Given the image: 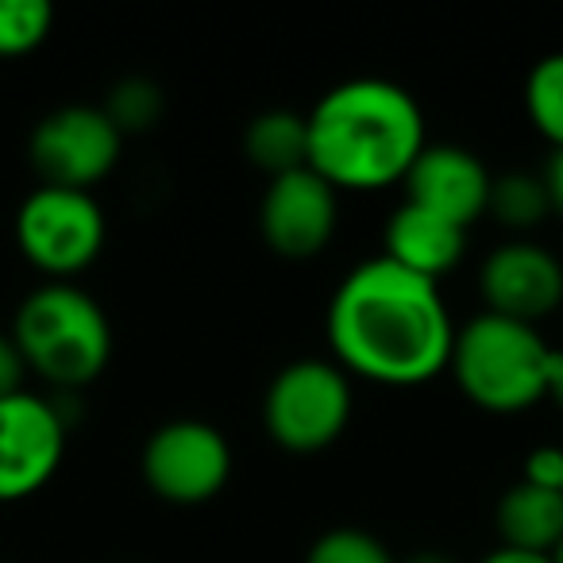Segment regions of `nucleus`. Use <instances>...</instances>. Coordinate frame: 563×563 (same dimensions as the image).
<instances>
[{"label":"nucleus","instance_id":"obj_1","mask_svg":"<svg viewBox=\"0 0 563 563\" xmlns=\"http://www.w3.org/2000/svg\"><path fill=\"white\" fill-rule=\"evenodd\" d=\"M324 332L336 367L378 386L432 383L448 371L455 344V324L437 282L386 255L367 258L340 282Z\"/></svg>","mask_w":563,"mask_h":563},{"label":"nucleus","instance_id":"obj_2","mask_svg":"<svg viewBox=\"0 0 563 563\" xmlns=\"http://www.w3.org/2000/svg\"><path fill=\"white\" fill-rule=\"evenodd\" d=\"M306 124L309 170L321 174L336 194L398 186L424 151V117L413 93L383 78L332 86Z\"/></svg>","mask_w":563,"mask_h":563},{"label":"nucleus","instance_id":"obj_3","mask_svg":"<svg viewBox=\"0 0 563 563\" xmlns=\"http://www.w3.org/2000/svg\"><path fill=\"white\" fill-rule=\"evenodd\" d=\"M12 340L27 371L47 378L58 390H81L112 355V329L101 301L70 282H47L16 309Z\"/></svg>","mask_w":563,"mask_h":563},{"label":"nucleus","instance_id":"obj_4","mask_svg":"<svg viewBox=\"0 0 563 563\" xmlns=\"http://www.w3.org/2000/svg\"><path fill=\"white\" fill-rule=\"evenodd\" d=\"M552 355L555 347L544 344L537 324L478 313L475 321L455 329L448 371L471 406L509 417L548 398Z\"/></svg>","mask_w":563,"mask_h":563},{"label":"nucleus","instance_id":"obj_5","mask_svg":"<svg viewBox=\"0 0 563 563\" xmlns=\"http://www.w3.org/2000/svg\"><path fill=\"white\" fill-rule=\"evenodd\" d=\"M352 421V383L336 360H298L271 378L263 429L286 452H324Z\"/></svg>","mask_w":563,"mask_h":563},{"label":"nucleus","instance_id":"obj_6","mask_svg":"<svg viewBox=\"0 0 563 563\" xmlns=\"http://www.w3.org/2000/svg\"><path fill=\"white\" fill-rule=\"evenodd\" d=\"M104 209L81 189L40 186L16 212V247L35 271L66 282L104 251Z\"/></svg>","mask_w":563,"mask_h":563},{"label":"nucleus","instance_id":"obj_7","mask_svg":"<svg viewBox=\"0 0 563 563\" xmlns=\"http://www.w3.org/2000/svg\"><path fill=\"white\" fill-rule=\"evenodd\" d=\"M143 483L170 506H201L228 486L232 448L209 421H166L147 437L140 455Z\"/></svg>","mask_w":563,"mask_h":563},{"label":"nucleus","instance_id":"obj_8","mask_svg":"<svg viewBox=\"0 0 563 563\" xmlns=\"http://www.w3.org/2000/svg\"><path fill=\"white\" fill-rule=\"evenodd\" d=\"M120 147H124V135L104 117V109L63 104L35 124L32 140H27V158L43 186L89 194L120 163Z\"/></svg>","mask_w":563,"mask_h":563},{"label":"nucleus","instance_id":"obj_9","mask_svg":"<svg viewBox=\"0 0 563 563\" xmlns=\"http://www.w3.org/2000/svg\"><path fill=\"white\" fill-rule=\"evenodd\" d=\"M66 417L55 401L20 390L0 398V501H24L55 478L66 455Z\"/></svg>","mask_w":563,"mask_h":563},{"label":"nucleus","instance_id":"obj_10","mask_svg":"<svg viewBox=\"0 0 563 563\" xmlns=\"http://www.w3.org/2000/svg\"><path fill=\"white\" fill-rule=\"evenodd\" d=\"M340 224V194L306 166V170L271 178L258 205L263 243L282 258H317L332 243Z\"/></svg>","mask_w":563,"mask_h":563},{"label":"nucleus","instance_id":"obj_11","mask_svg":"<svg viewBox=\"0 0 563 563\" xmlns=\"http://www.w3.org/2000/svg\"><path fill=\"white\" fill-rule=\"evenodd\" d=\"M486 313L540 324L563 306V263L532 240H509L486 255L478 271Z\"/></svg>","mask_w":563,"mask_h":563},{"label":"nucleus","instance_id":"obj_12","mask_svg":"<svg viewBox=\"0 0 563 563\" xmlns=\"http://www.w3.org/2000/svg\"><path fill=\"white\" fill-rule=\"evenodd\" d=\"M490 170L455 143H424L406 174V201L452 220L467 232L490 209Z\"/></svg>","mask_w":563,"mask_h":563},{"label":"nucleus","instance_id":"obj_13","mask_svg":"<svg viewBox=\"0 0 563 563\" xmlns=\"http://www.w3.org/2000/svg\"><path fill=\"white\" fill-rule=\"evenodd\" d=\"M386 258L406 271L421 274V278L437 282L440 274L455 271L467 247V232L452 220L437 217L429 209H417V205H401L394 209V217L386 220Z\"/></svg>","mask_w":563,"mask_h":563},{"label":"nucleus","instance_id":"obj_14","mask_svg":"<svg viewBox=\"0 0 563 563\" xmlns=\"http://www.w3.org/2000/svg\"><path fill=\"white\" fill-rule=\"evenodd\" d=\"M494 525H498V537L506 548L552 555L563 540V490H548V486H532L517 478L498 498Z\"/></svg>","mask_w":563,"mask_h":563},{"label":"nucleus","instance_id":"obj_15","mask_svg":"<svg viewBox=\"0 0 563 563\" xmlns=\"http://www.w3.org/2000/svg\"><path fill=\"white\" fill-rule=\"evenodd\" d=\"M243 155L271 178L309 166V124L290 109H266L243 128Z\"/></svg>","mask_w":563,"mask_h":563},{"label":"nucleus","instance_id":"obj_16","mask_svg":"<svg viewBox=\"0 0 563 563\" xmlns=\"http://www.w3.org/2000/svg\"><path fill=\"white\" fill-rule=\"evenodd\" d=\"M490 212L498 224L514 228V232H529L544 217H552V205H548V189L540 174L529 170H509L498 174L490 186Z\"/></svg>","mask_w":563,"mask_h":563},{"label":"nucleus","instance_id":"obj_17","mask_svg":"<svg viewBox=\"0 0 563 563\" xmlns=\"http://www.w3.org/2000/svg\"><path fill=\"white\" fill-rule=\"evenodd\" d=\"M525 112H529L532 128L563 151V51L544 55L525 78Z\"/></svg>","mask_w":563,"mask_h":563},{"label":"nucleus","instance_id":"obj_18","mask_svg":"<svg viewBox=\"0 0 563 563\" xmlns=\"http://www.w3.org/2000/svg\"><path fill=\"white\" fill-rule=\"evenodd\" d=\"M101 109L120 135H143L163 120L166 97L151 78H120Z\"/></svg>","mask_w":563,"mask_h":563},{"label":"nucleus","instance_id":"obj_19","mask_svg":"<svg viewBox=\"0 0 563 563\" xmlns=\"http://www.w3.org/2000/svg\"><path fill=\"white\" fill-rule=\"evenodd\" d=\"M55 9L47 0H0V58H20L51 35Z\"/></svg>","mask_w":563,"mask_h":563},{"label":"nucleus","instance_id":"obj_20","mask_svg":"<svg viewBox=\"0 0 563 563\" xmlns=\"http://www.w3.org/2000/svg\"><path fill=\"white\" fill-rule=\"evenodd\" d=\"M306 563H398L378 537L363 529H329L309 544Z\"/></svg>","mask_w":563,"mask_h":563},{"label":"nucleus","instance_id":"obj_21","mask_svg":"<svg viewBox=\"0 0 563 563\" xmlns=\"http://www.w3.org/2000/svg\"><path fill=\"white\" fill-rule=\"evenodd\" d=\"M521 478L532 486H548V490H563V448H532L525 455Z\"/></svg>","mask_w":563,"mask_h":563},{"label":"nucleus","instance_id":"obj_22","mask_svg":"<svg viewBox=\"0 0 563 563\" xmlns=\"http://www.w3.org/2000/svg\"><path fill=\"white\" fill-rule=\"evenodd\" d=\"M24 360H20V347L12 340V332H0V398L24 390Z\"/></svg>","mask_w":563,"mask_h":563},{"label":"nucleus","instance_id":"obj_23","mask_svg":"<svg viewBox=\"0 0 563 563\" xmlns=\"http://www.w3.org/2000/svg\"><path fill=\"white\" fill-rule=\"evenodd\" d=\"M540 178H544V189H548V205H552V212L563 220V151H552V158H548Z\"/></svg>","mask_w":563,"mask_h":563},{"label":"nucleus","instance_id":"obj_24","mask_svg":"<svg viewBox=\"0 0 563 563\" xmlns=\"http://www.w3.org/2000/svg\"><path fill=\"white\" fill-rule=\"evenodd\" d=\"M478 563H552V555L521 552V548H506V544H498V548H494V552H486Z\"/></svg>","mask_w":563,"mask_h":563},{"label":"nucleus","instance_id":"obj_25","mask_svg":"<svg viewBox=\"0 0 563 563\" xmlns=\"http://www.w3.org/2000/svg\"><path fill=\"white\" fill-rule=\"evenodd\" d=\"M548 398L563 409V352L552 355V378H548Z\"/></svg>","mask_w":563,"mask_h":563},{"label":"nucleus","instance_id":"obj_26","mask_svg":"<svg viewBox=\"0 0 563 563\" xmlns=\"http://www.w3.org/2000/svg\"><path fill=\"white\" fill-rule=\"evenodd\" d=\"M398 563H460V560L448 555V552H440V548H421V552L406 555V560H398Z\"/></svg>","mask_w":563,"mask_h":563},{"label":"nucleus","instance_id":"obj_27","mask_svg":"<svg viewBox=\"0 0 563 563\" xmlns=\"http://www.w3.org/2000/svg\"><path fill=\"white\" fill-rule=\"evenodd\" d=\"M552 563H563V540L555 544V552H552Z\"/></svg>","mask_w":563,"mask_h":563}]
</instances>
